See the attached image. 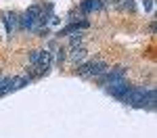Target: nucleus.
<instances>
[{
    "label": "nucleus",
    "instance_id": "f257e3e1",
    "mask_svg": "<svg viewBox=\"0 0 157 138\" xmlns=\"http://www.w3.org/2000/svg\"><path fill=\"white\" fill-rule=\"evenodd\" d=\"M126 103H130L134 107H153V103H155V90L153 88H130V94H128V99Z\"/></svg>",
    "mask_w": 157,
    "mask_h": 138
},
{
    "label": "nucleus",
    "instance_id": "f03ea898",
    "mask_svg": "<svg viewBox=\"0 0 157 138\" xmlns=\"http://www.w3.org/2000/svg\"><path fill=\"white\" fill-rule=\"evenodd\" d=\"M29 63H32L34 75H44L50 69L52 57H50L48 50H32L29 52Z\"/></svg>",
    "mask_w": 157,
    "mask_h": 138
},
{
    "label": "nucleus",
    "instance_id": "7ed1b4c3",
    "mask_svg": "<svg viewBox=\"0 0 157 138\" xmlns=\"http://www.w3.org/2000/svg\"><path fill=\"white\" fill-rule=\"evenodd\" d=\"M40 17H42V9L34 4V6H29V9L19 17V27H23V29H34V32H36L38 23H40Z\"/></svg>",
    "mask_w": 157,
    "mask_h": 138
},
{
    "label": "nucleus",
    "instance_id": "20e7f679",
    "mask_svg": "<svg viewBox=\"0 0 157 138\" xmlns=\"http://www.w3.org/2000/svg\"><path fill=\"white\" fill-rule=\"evenodd\" d=\"M107 69H109V65L103 61V59H92V61L84 63V65L80 67V73L86 75V77H101Z\"/></svg>",
    "mask_w": 157,
    "mask_h": 138
},
{
    "label": "nucleus",
    "instance_id": "39448f33",
    "mask_svg": "<svg viewBox=\"0 0 157 138\" xmlns=\"http://www.w3.org/2000/svg\"><path fill=\"white\" fill-rule=\"evenodd\" d=\"M124 75H126V67H124V65H117V67H113V69L109 67L107 71L98 77V82H101V86L109 88V86H113V84H117V82H121Z\"/></svg>",
    "mask_w": 157,
    "mask_h": 138
},
{
    "label": "nucleus",
    "instance_id": "423d86ee",
    "mask_svg": "<svg viewBox=\"0 0 157 138\" xmlns=\"http://www.w3.org/2000/svg\"><path fill=\"white\" fill-rule=\"evenodd\" d=\"M113 0H84L82 4H80V11L84 13V15H88V13H97L101 11L103 6H109Z\"/></svg>",
    "mask_w": 157,
    "mask_h": 138
},
{
    "label": "nucleus",
    "instance_id": "0eeeda50",
    "mask_svg": "<svg viewBox=\"0 0 157 138\" xmlns=\"http://www.w3.org/2000/svg\"><path fill=\"white\" fill-rule=\"evenodd\" d=\"M109 92L115 96V99H120V100H124L126 103V99H128V94H130V86L121 80V82H117V84H113V86H109L107 88Z\"/></svg>",
    "mask_w": 157,
    "mask_h": 138
},
{
    "label": "nucleus",
    "instance_id": "6e6552de",
    "mask_svg": "<svg viewBox=\"0 0 157 138\" xmlns=\"http://www.w3.org/2000/svg\"><path fill=\"white\" fill-rule=\"evenodd\" d=\"M4 27H6V32H9V34H15V32H17V29H19V15H17V13H6V15H4Z\"/></svg>",
    "mask_w": 157,
    "mask_h": 138
},
{
    "label": "nucleus",
    "instance_id": "1a4fd4ad",
    "mask_svg": "<svg viewBox=\"0 0 157 138\" xmlns=\"http://www.w3.org/2000/svg\"><path fill=\"white\" fill-rule=\"evenodd\" d=\"M29 80H32V75H29V73H23V75L13 77V90H19V88L27 86V84H29Z\"/></svg>",
    "mask_w": 157,
    "mask_h": 138
},
{
    "label": "nucleus",
    "instance_id": "9d476101",
    "mask_svg": "<svg viewBox=\"0 0 157 138\" xmlns=\"http://www.w3.org/2000/svg\"><path fill=\"white\" fill-rule=\"evenodd\" d=\"M86 57V50L82 48V46H75V48H71V59L73 61H82Z\"/></svg>",
    "mask_w": 157,
    "mask_h": 138
},
{
    "label": "nucleus",
    "instance_id": "9b49d317",
    "mask_svg": "<svg viewBox=\"0 0 157 138\" xmlns=\"http://www.w3.org/2000/svg\"><path fill=\"white\" fill-rule=\"evenodd\" d=\"M121 9H128V11H134V0H117Z\"/></svg>",
    "mask_w": 157,
    "mask_h": 138
},
{
    "label": "nucleus",
    "instance_id": "f8f14e48",
    "mask_svg": "<svg viewBox=\"0 0 157 138\" xmlns=\"http://www.w3.org/2000/svg\"><path fill=\"white\" fill-rule=\"evenodd\" d=\"M82 44V34H73L71 36V46L75 48V46H80Z\"/></svg>",
    "mask_w": 157,
    "mask_h": 138
}]
</instances>
